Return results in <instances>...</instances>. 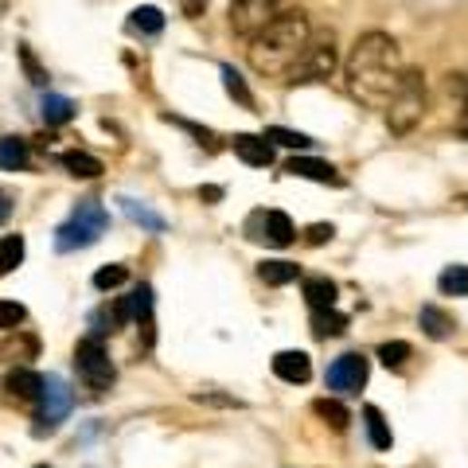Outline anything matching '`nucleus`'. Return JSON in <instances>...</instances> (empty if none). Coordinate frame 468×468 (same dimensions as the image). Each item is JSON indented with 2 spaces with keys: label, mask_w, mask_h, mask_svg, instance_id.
I'll use <instances>...</instances> for the list:
<instances>
[{
  "label": "nucleus",
  "mask_w": 468,
  "mask_h": 468,
  "mask_svg": "<svg viewBox=\"0 0 468 468\" xmlns=\"http://www.w3.org/2000/svg\"><path fill=\"white\" fill-rule=\"evenodd\" d=\"M402 71H406V63H402L398 39L386 32H367L356 39L351 55L344 59V86L359 106L383 110L402 83Z\"/></svg>",
  "instance_id": "1"
},
{
  "label": "nucleus",
  "mask_w": 468,
  "mask_h": 468,
  "mask_svg": "<svg viewBox=\"0 0 468 468\" xmlns=\"http://www.w3.org/2000/svg\"><path fill=\"white\" fill-rule=\"evenodd\" d=\"M308 35H312L308 12H301V8L281 12L278 20L266 24V28L250 39V67L258 74H266V78L289 74V67L301 59Z\"/></svg>",
  "instance_id": "2"
},
{
  "label": "nucleus",
  "mask_w": 468,
  "mask_h": 468,
  "mask_svg": "<svg viewBox=\"0 0 468 468\" xmlns=\"http://www.w3.org/2000/svg\"><path fill=\"white\" fill-rule=\"evenodd\" d=\"M383 110H386V129H390V133L406 137L410 129H418L422 117H425V110H429L425 71H418V67H406V71H402V83H398V90L390 94V102H386Z\"/></svg>",
  "instance_id": "3"
},
{
  "label": "nucleus",
  "mask_w": 468,
  "mask_h": 468,
  "mask_svg": "<svg viewBox=\"0 0 468 468\" xmlns=\"http://www.w3.org/2000/svg\"><path fill=\"white\" fill-rule=\"evenodd\" d=\"M340 67V51H336V35L332 32H320V35H308V44L301 51V59L289 67L285 83L293 86H305V83H324L332 78V71Z\"/></svg>",
  "instance_id": "4"
},
{
  "label": "nucleus",
  "mask_w": 468,
  "mask_h": 468,
  "mask_svg": "<svg viewBox=\"0 0 468 468\" xmlns=\"http://www.w3.org/2000/svg\"><path fill=\"white\" fill-rule=\"evenodd\" d=\"M110 227V215H106V207L94 203V200H86V203H78V211L55 230V250L63 254H71V250H86V246H94L102 239V230Z\"/></svg>",
  "instance_id": "5"
},
{
  "label": "nucleus",
  "mask_w": 468,
  "mask_h": 468,
  "mask_svg": "<svg viewBox=\"0 0 468 468\" xmlns=\"http://www.w3.org/2000/svg\"><path fill=\"white\" fill-rule=\"evenodd\" d=\"M285 12V0H230V28L242 39H254Z\"/></svg>",
  "instance_id": "6"
},
{
  "label": "nucleus",
  "mask_w": 468,
  "mask_h": 468,
  "mask_svg": "<svg viewBox=\"0 0 468 468\" xmlns=\"http://www.w3.org/2000/svg\"><path fill=\"white\" fill-rule=\"evenodd\" d=\"M74 367H78V375H83V383L90 390H110L113 363H110V356H106V347H102L98 336H90V340H83L74 347Z\"/></svg>",
  "instance_id": "7"
},
{
  "label": "nucleus",
  "mask_w": 468,
  "mask_h": 468,
  "mask_svg": "<svg viewBox=\"0 0 468 468\" xmlns=\"http://www.w3.org/2000/svg\"><path fill=\"white\" fill-rule=\"evenodd\" d=\"M367 375H371V363L359 356V351H347L328 367V386L340 390V395H356V390L367 386Z\"/></svg>",
  "instance_id": "8"
},
{
  "label": "nucleus",
  "mask_w": 468,
  "mask_h": 468,
  "mask_svg": "<svg viewBox=\"0 0 468 468\" xmlns=\"http://www.w3.org/2000/svg\"><path fill=\"white\" fill-rule=\"evenodd\" d=\"M35 402H39V418H44L47 429H51V425H59V422L71 414L74 395L67 390V383H63L59 375H47L44 386H39V398H35Z\"/></svg>",
  "instance_id": "9"
},
{
  "label": "nucleus",
  "mask_w": 468,
  "mask_h": 468,
  "mask_svg": "<svg viewBox=\"0 0 468 468\" xmlns=\"http://www.w3.org/2000/svg\"><path fill=\"white\" fill-rule=\"evenodd\" d=\"M250 230H254L250 239H262L269 246H289L297 239V230H293V223H289V215L285 211H258L250 219Z\"/></svg>",
  "instance_id": "10"
},
{
  "label": "nucleus",
  "mask_w": 468,
  "mask_h": 468,
  "mask_svg": "<svg viewBox=\"0 0 468 468\" xmlns=\"http://www.w3.org/2000/svg\"><path fill=\"white\" fill-rule=\"evenodd\" d=\"M285 172H289V176H301V180H317V184H332V188H344V176L336 172L332 164L317 161V156H293V161L285 164Z\"/></svg>",
  "instance_id": "11"
},
{
  "label": "nucleus",
  "mask_w": 468,
  "mask_h": 468,
  "mask_svg": "<svg viewBox=\"0 0 468 468\" xmlns=\"http://www.w3.org/2000/svg\"><path fill=\"white\" fill-rule=\"evenodd\" d=\"M234 156H239L242 164H250V168H266V164H273V145L266 137L239 133L234 137Z\"/></svg>",
  "instance_id": "12"
},
{
  "label": "nucleus",
  "mask_w": 468,
  "mask_h": 468,
  "mask_svg": "<svg viewBox=\"0 0 468 468\" xmlns=\"http://www.w3.org/2000/svg\"><path fill=\"white\" fill-rule=\"evenodd\" d=\"M273 375H278L281 383H308L312 363L305 351H278V356H273Z\"/></svg>",
  "instance_id": "13"
},
{
  "label": "nucleus",
  "mask_w": 468,
  "mask_h": 468,
  "mask_svg": "<svg viewBox=\"0 0 468 468\" xmlns=\"http://www.w3.org/2000/svg\"><path fill=\"white\" fill-rule=\"evenodd\" d=\"M39 386H44V375L32 371V367H16V371L5 375V390L12 398H20V402H35Z\"/></svg>",
  "instance_id": "14"
},
{
  "label": "nucleus",
  "mask_w": 468,
  "mask_h": 468,
  "mask_svg": "<svg viewBox=\"0 0 468 468\" xmlns=\"http://www.w3.org/2000/svg\"><path fill=\"white\" fill-rule=\"evenodd\" d=\"M418 324L425 328L429 340H449V336L457 332V320H453L445 308H437V305H422V312H418Z\"/></svg>",
  "instance_id": "15"
},
{
  "label": "nucleus",
  "mask_w": 468,
  "mask_h": 468,
  "mask_svg": "<svg viewBox=\"0 0 468 468\" xmlns=\"http://www.w3.org/2000/svg\"><path fill=\"white\" fill-rule=\"evenodd\" d=\"M32 161V149H28V141L24 137H5L0 141V168L5 172H24Z\"/></svg>",
  "instance_id": "16"
},
{
  "label": "nucleus",
  "mask_w": 468,
  "mask_h": 468,
  "mask_svg": "<svg viewBox=\"0 0 468 468\" xmlns=\"http://www.w3.org/2000/svg\"><path fill=\"white\" fill-rule=\"evenodd\" d=\"M59 164L67 168L71 176H78V180H94V176H102V161H98V156H90V152H78V149L63 152V156H59Z\"/></svg>",
  "instance_id": "17"
},
{
  "label": "nucleus",
  "mask_w": 468,
  "mask_h": 468,
  "mask_svg": "<svg viewBox=\"0 0 468 468\" xmlns=\"http://www.w3.org/2000/svg\"><path fill=\"white\" fill-rule=\"evenodd\" d=\"M312 332L320 336V340H328V336H340L347 332V317L336 308H312Z\"/></svg>",
  "instance_id": "18"
},
{
  "label": "nucleus",
  "mask_w": 468,
  "mask_h": 468,
  "mask_svg": "<svg viewBox=\"0 0 468 468\" xmlns=\"http://www.w3.org/2000/svg\"><path fill=\"white\" fill-rule=\"evenodd\" d=\"M305 301L312 308H336V281H328V278H305Z\"/></svg>",
  "instance_id": "19"
},
{
  "label": "nucleus",
  "mask_w": 468,
  "mask_h": 468,
  "mask_svg": "<svg viewBox=\"0 0 468 468\" xmlns=\"http://www.w3.org/2000/svg\"><path fill=\"white\" fill-rule=\"evenodd\" d=\"M39 110H44V122L47 125H67L71 117H74V102L63 98V94H44Z\"/></svg>",
  "instance_id": "20"
},
{
  "label": "nucleus",
  "mask_w": 468,
  "mask_h": 468,
  "mask_svg": "<svg viewBox=\"0 0 468 468\" xmlns=\"http://www.w3.org/2000/svg\"><path fill=\"white\" fill-rule=\"evenodd\" d=\"M129 28H133V32H145V35H161V32H164V12L156 8V5L137 8L133 16H129Z\"/></svg>",
  "instance_id": "21"
},
{
  "label": "nucleus",
  "mask_w": 468,
  "mask_h": 468,
  "mask_svg": "<svg viewBox=\"0 0 468 468\" xmlns=\"http://www.w3.org/2000/svg\"><path fill=\"white\" fill-rule=\"evenodd\" d=\"M24 250H28V246H24V234H8V239H0V278L24 262Z\"/></svg>",
  "instance_id": "22"
},
{
  "label": "nucleus",
  "mask_w": 468,
  "mask_h": 468,
  "mask_svg": "<svg viewBox=\"0 0 468 468\" xmlns=\"http://www.w3.org/2000/svg\"><path fill=\"white\" fill-rule=\"evenodd\" d=\"M363 418H367V437H371V445L375 449H390L395 445V437H390V425H386V418L375 406H367L363 410Z\"/></svg>",
  "instance_id": "23"
},
{
  "label": "nucleus",
  "mask_w": 468,
  "mask_h": 468,
  "mask_svg": "<svg viewBox=\"0 0 468 468\" xmlns=\"http://www.w3.org/2000/svg\"><path fill=\"white\" fill-rule=\"evenodd\" d=\"M312 414H317V418H324L332 429H347V422H351V414H347L336 398H317V402H312Z\"/></svg>",
  "instance_id": "24"
},
{
  "label": "nucleus",
  "mask_w": 468,
  "mask_h": 468,
  "mask_svg": "<svg viewBox=\"0 0 468 468\" xmlns=\"http://www.w3.org/2000/svg\"><path fill=\"white\" fill-rule=\"evenodd\" d=\"M258 278L266 285H289V281H297V266L293 262H262L258 266Z\"/></svg>",
  "instance_id": "25"
},
{
  "label": "nucleus",
  "mask_w": 468,
  "mask_h": 468,
  "mask_svg": "<svg viewBox=\"0 0 468 468\" xmlns=\"http://www.w3.org/2000/svg\"><path fill=\"white\" fill-rule=\"evenodd\" d=\"M266 141H269V145H281V149H308L312 145V137L293 133V129H281V125L266 129Z\"/></svg>",
  "instance_id": "26"
},
{
  "label": "nucleus",
  "mask_w": 468,
  "mask_h": 468,
  "mask_svg": "<svg viewBox=\"0 0 468 468\" xmlns=\"http://www.w3.org/2000/svg\"><path fill=\"white\" fill-rule=\"evenodd\" d=\"M441 293H453V297H464L468 293V269L464 266H449L445 273H441Z\"/></svg>",
  "instance_id": "27"
},
{
  "label": "nucleus",
  "mask_w": 468,
  "mask_h": 468,
  "mask_svg": "<svg viewBox=\"0 0 468 468\" xmlns=\"http://www.w3.org/2000/svg\"><path fill=\"white\" fill-rule=\"evenodd\" d=\"M122 207H125V215L133 219V223L149 227V230H164V219H161V215H152L149 207H141V203H133V200H122Z\"/></svg>",
  "instance_id": "28"
},
{
  "label": "nucleus",
  "mask_w": 468,
  "mask_h": 468,
  "mask_svg": "<svg viewBox=\"0 0 468 468\" xmlns=\"http://www.w3.org/2000/svg\"><path fill=\"white\" fill-rule=\"evenodd\" d=\"M410 356H414V347H410L406 340H390V344L379 347V359L386 363V367H402V363H406Z\"/></svg>",
  "instance_id": "29"
},
{
  "label": "nucleus",
  "mask_w": 468,
  "mask_h": 468,
  "mask_svg": "<svg viewBox=\"0 0 468 468\" xmlns=\"http://www.w3.org/2000/svg\"><path fill=\"white\" fill-rule=\"evenodd\" d=\"M449 90H457V102H461V113H457V133L468 137V74H457L449 83Z\"/></svg>",
  "instance_id": "30"
},
{
  "label": "nucleus",
  "mask_w": 468,
  "mask_h": 468,
  "mask_svg": "<svg viewBox=\"0 0 468 468\" xmlns=\"http://www.w3.org/2000/svg\"><path fill=\"white\" fill-rule=\"evenodd\" d=\"M125 278H129V269L125 266H102L98 273H94V289H117V285H125Z\"/></svg>",
  "instance_id": "31"
},
{
  "label": "nucleus",
  "mask_w": 468,
  "mask_h": 468,
  "mask_svg": "<svg viewBox=\"0 0 468 468\" xmlns=\"http://www.w3.org/2000/svg\"><path fill=\"white\" fill-rule=\"evenodd\" d=\"M24 317H28V308L16 305V301H0V332H16Z\"/></svg>",
  "instance_id": "32"
},
{
  "label": "nucleus",
  "mask_w": 468,
  "mask_h": 468,
  "mask_svg": "<svg viewBox=\"0 0 468 468\" xmlns=\"http://www.w3.org/2000/svg\"><path fill=\"white\" fill-rule=\"evenodd\" d=\"M223 83H227V90H230V98H239L246 110H254V98H250V90H246V83H242V74L234 71V67H223Z\"/></svg>",
  "instance_id": "33"
},
{
  "label": "nucleus",
  "mask_w": 468,
  "mask_h": 468,
  "mask_svg": "<svg viewBox=\"0 0 468 468\" xmlns=\"http://www.w3.org/2000/svg\"><path fill=\"white\" fill-rule=\"evenodd\" d=\"M332 234H336L332 223H312L305 230V239H308V246H324V242H332Z\"/></svg>",
  "instance_id": "34"
},
{
  "label": "nucleus",
  "mask_w": 468,
  "mask_h": 468,
  "mask_svg": "<svg viewBox=\"0 0 468 468\" xmlns=\"http://www.w3.org/2000/svg\"><path fill=\"white\" fill-rule=\"evenodd\" d=\"M20 55H24V67H28V74H32V83H35V86H44V83H47V74H44V71H39V63H35V55H32V51H28V47H24V51H20Z\"/></svg>",
  "instance_id": "35"
},
{
  "label": "nucleus",
  "mask_w": 468,
  "mask_h": 468,
  "mask_svg": "<svg viewBox=\"0 0 468 468\" xmlns=\"http://www.w3.org/2000/svg\"><path fill=\"white\" fill-rule=\"evenodd\" d=\"M203 8H207V0H184V12L195 20V16H203Z\"/></svg>",
  "instance_id": "36"
},
{
  "label": "nucleus",
  "mask_w": 468,
  "mask_h": 468,
  "mask_svg": "<svg viewBox=\"0 0 468 468\" xmlns=\"http://www.w3.org/2000/svg\"><path fill=\"white\" fill-rule=\"evenodd\" d=\"M8 211H12V203H8V195L0 191V223H5V219H8Z\"/></svg>",
  "instance_id": "37"
},
{
  "label": "nucleus",
  "mask_w": 468,
  "mask_h": 468,
  "mask_svg": "<svg viewBox=\"0 0 468 468\" xmlns=\"http://www.w3.org/2000/svg\"><path fill=\"white\" fill-rule=\"evenodd\" d=\"M39 468H47V464H39Z\"/></svg>",
  "instance_id": "38"
}]
</instances>
